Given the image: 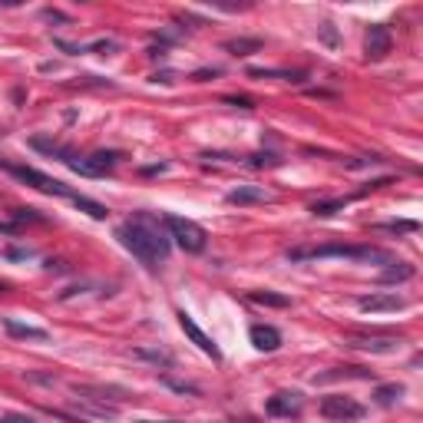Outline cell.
<instances>
[{
	"mask_svg": "<svg viewBox=\"0 0 423 423\" xmlns=\"http://www.w3.org/2000/svg\"><path fill=\"white\" fill-rule=\"evenodd\" d=\"M0 169H4V172H11L13 179H20V182L33 185V189H40V192H46V196H63V198H73V192H70V185H63L60 179H53V175L40 172V169H33V165H13V163H4V159H0Z\"/></svg>",
	"mask_w": 423,
	"mask_h": 423,
	"instance_id": "4",
	"label": "cell"
},
{
	"mask_svg": "<svg viewBox=\"0 0 423 423\" xmlns=\"http://www.w3.org/2000/svg\"><path fill=\"white\" fill-rule=\"evenodd\" d=\"M321 40H324L327 46H337V30L331 27V23H324V27H321Z\"/></svg>",
	"mask_w": 423,
	"mask_h": 423,
	"instance_id": "27",
	"label": "cell"
},
{
	"mask_svg": "<svg viewBox=\"0 0 423 423\" xmlns=\"http://www.w3.org/2000/svg\"><path fill=\"white\" fill-rule=\"evenodd\" d=\"M400 397H403V384H380L374 391V400L380 407H393V403H400Z\"/></svg>",
	"mask_w": 423,
	"mask_h": 423,
	"instance_id": "18",
	"label": "cell"
},
{
	"mask_svg": "<svg viewBox=\"0 0 423 423\" xmlns=\"http://www.w3.org/2000/svg\"><path fill=\"white\" fill-rule=\"evenodd\" d=\"M165 384H169L172 391H179V393H192V397H196V393H198V387H196V384H182V380H169V377H165Z\"/></svg>",
	"mask_w": 423,
	"mask_h": 423,
	"instance_id": "26",
	"label": "cell"
},
{
	"mask_svg": "<svg viewBox=\"0 0 423 423\" xmlns=\"http://www.w3.org/2000/svg\"><path fill=\"white\" fill-rule=\"evenodd\" d=\"M7 258H30V248H7Z\"/></svg>",
	"mask_w": 423,
	"mask_h": 423,
	"instance_id": "31",
	"label": "cell"
},
{
	"mask_svg": "<svg viewBox=\"0 0 423 423\" xmlns=\"http://www.w3.org/2000/svg\"><path fill=\"white\" fill-rule=\"evenodd\" d=\"M139 423H179V420H139Z\"/></svg>",
	"mask_w": 423,
	"mask_h": 423,
	"instance_id": "32",
	"label": "cell"
},
{
	"mask_svg": "<svg viewBox=\"0 0 423 423\" xmlns=\"http://www.w3.org/2000/svg\"><path fill=\"white\" fill-rule=\"evenodd\" d=\"M348 348L370 351V354H393V351L400 348V341L393 334H360V337H351Z\"/></svg>",
	"mask_w": 423,
	"mask_h": 423,
	"instance_id": "9",
	"label": "cell"
},
{
	"mask_svg": "<svg viewBox=\"0 0 423 423\" xmlns=\"http://www.w3.org/2000/svg\"><path fill=\"white\" fill-rule=\"evenodd\" d=\"M4 327H7L11 337H23V341H50V334H46L44 327L20 324V321H13V317H4Z\"/></svg>",
	"mask_w": 423,
	"mask_h": 423,
	"instance_id": "14",
	"label": "cell"
},
{
	"mask_svg": "<svg viewBox=\"0 0 423 423\" xmlns=\"http://www.w3.org/2000/svg\"><path fill=\"white\" fill-rule=\"evenodd\" d=\"M248 301L261 304V308H291V298H288V294H274V291H251Z\"/></svg>",
	"mask_w": 423,
	"mask_h": 423,
	"instance_id": "17",
	"label": "cell"
},
{
	"mask_svg": "<svg viewBox=\"0 0 423 423\" xmlns=\"http://www.w3.org/2000/svg\"><path fill=\"white\" fill-rule=\"evenodd\" d=\"M288 261H321V258H348V261H374V265H391V251L374 248V245H298L288 248Z\"/></svg>",
	"mask_w": 423,
	"mask_h": 423,
	"instance_id": "2",
	"label": "cell"
},
{
	"mask_svg": "<svg viewBox=\"0 0 423 423\" xmlns=\"http://www.w3.org/2000/svg\"><path fill=\"white\" fill-rule=\"evenodd\" d=\"M73 206H76V208H83L87 215L99 218V222H103V218L109 215V208H106V206H99V202H93V198H87V196H73Z\"/></svg>",
	"mask_w": 423,
	"mask_h": 423,
	"instance_id": "19",
	"label": "cell"
},
{
	"mask_svg": "<svg viewBox=\"0 0 423 423\" xmlns=\"http://www.w3.org/2000/svg\"><path fill=\"white\" fill-rule=\"evenodd\" d=\"M116 239H120L122 248L130 251L136 261H142L149 272L159 268V261L169 258V248H172L165 225L156 215H149V212H136L130 222H122V225L116 228Z\"/></svg>",
	"mask_w": 423,
	"mask_h": 423,
	"instance_id": "1",
	"label": "cell"
},
{
	"mask_svg": "<svg viewBox=\"0 0 423 423\" xmlns=\"http://www.w3.org/2000/svg\"><path fill=\"white\" fill-rule=\"evenodd\" d=\"M413 274H417L413 265H407V261H391V268L380 272V284H403V282H410Z\"/></svg>",
	"mask_w": 423,
	"mask_h": 423,
	"instance_id": "13",
	"label": "cell"
},
{
	"mask_svg": "<svg viewBox=\"0 0 423 423\" xmlns=\"http://www.w3.org/2000/svg\"><path fill=\"white\" fill-rule=\"evenodd\" d=\"M163 225H165V232H169V239H172L182 251H189V255H202V251H206V245H208L206 228L196 225L192 218L165 215V218H163Z\"/></svg>",
	"mask_w": 423,
	"mask_h": 423,
	"instance_id": "3",
	"label": "cell"
},
{
	"mask_svg": "<svg viewBox=\"0 0 423 423\" xmlns=\"http://www.w3.org/2000/svg\"><path fill=\"white\" fill-rule=\"evenodd\" d=\"M282 159L274 156V152H255V156H248V165H255V169H265V165H278Z\"/></svg>",
	"mask_w": 423,
	"mask_h": 423,
	"instance_id": "24",
	"label": "cell"
},
{
	"mask_svg": "<svg viewBox=\"0 0 423 423\" xmlns=\"http://www.w3.org/2000/svg\"><path fill=\"white\" fill-rule=\"evenodd\" d=\"M370 380L374 377V370L367 367H334V370H327V374H321V377H315V384H327V380Z\"/></svg>",
	"mask_w": 423,
	"mask_h": 423,
	"instance_id": "15",
	"label": "cell"
},
{
	"mask_svg": "<svg viewBox=\"0 0 423 423\" xmlns=\"http://www.w3.org/2000/svg\"><path fill=\"white\" fill-rule=\"evenodd\" d=\"M222 103H228V106H241V109H251V106H255L248 96H225Z\"/></svg>",
	"mask_w": 423,
	"mask_h": 423,
	"instance_id": "28",
	"label": "cell"
},
{
	"mask_svg": "<svg viewBox=\"0 0 423 423\" xmlns=\"http://www.w3.org/2000/svg\"><path fill=\"white\" fill-rule=\"evenodd\" d=\"M265 410H268V417H288V420H298L304 410V397L298 391H278L274 397H268V403H265Z\"/></svg>",
	"mask_w": 423,
	"mask_h": 423,
	"instance_id": "6",
	"label": "cell"
},
{
	"mask_svg": "<svg viewBox=\"0 0 423 423\" xmlns=\"http://www.w3.org/2000/svg\"><path fill=\"white\" fill-rule=\"evenodd\" d=\"M358 308L360 311H400V308H407V301L400 294H364V298H358Z\"/></svg>",
	"mask_w": 423,
	"mask_h": 423,
	"instance_id": "11",
	"label": "cell"
},
{
	"mask_svg": "<svg viewBox=\"0 0 423 423\" xmlns=\"http://www.w3.org/2000/svg\"><path fill=\"white\" fill-rule=\"evenodd\" d=\"M235 423H239V420H235ZM241 423H255V420H241Z\"/></svg>",
	"mask_w": 423,
	"mask_h": 423,
	"instance_id": "34",
	"label": "cell"
},
{
	"mask_svg": "<svg viewBox=\"0 0 423 423\" xmlns=\"http://www.w3.org/2000/svg\"><path fill=\"white\" fill-rule=\"evenodd\" d=\"M136 358H142V360H152V364H163V367H169V364H172V354H169V351H156V348H139L136 351Z\"/></svg>",
	"mask_w": 423,
	"mask_h": 423,
	"instance_id": "23",
	"label": "cell"
},
{
	"mask_svg": "<svg viewBox=\"0 0 423 423\" xmlns=\"http://www.w3.org/2000/svg\"><path fill=\"white\" fill-rule=\"evenodd\" d=\"M391 46H393V37L391 30L384 27V23H374L367 30V40H364V53H367V60H384V56L391 53Z\"/></svg>",
	"mask_w": 423,
	"mask_h": 423,
	"instance_id": "8",
	"label": "cell"
},
{
	"mask_svg": "<svg viewBox=\"0 0 423 423\" xmlns=\"http://www.w3.org/2000/svg\"><path fill=\"white\" fill-rule=\"evenodd\" d=\"M7 291H11V288H7V284H4V282H0V294H7Z\"/></svg>",
	"mask_w": 423,
	"mask_h": 423,
	"instance_id": "33",
	"label": "cell"
},
{
	"mask_svg": "<svg viewBox=\"0 0 423 423\" xmlns=\"http://www.w3.org/2000/svg\"><path fill=\"white\" fill-rule=\"evenodd\" d=\"M13 222H17V225H23V222H46V215H40L37 208H17V212H13Z\"/></svg>",
	"mask_w": 423,
	"mask_h": 423,
	"instance_id": "25",
	"label": "cell"
},
{
	"mask_svg": "<svg viewBox=\"0 0 423 423\" xmlns=\"http://www.w3.org/2000/svg\"><path fill=\"white\" fill-rule=\"evenodd\" d=\"M179 324H182V331H185V337H189V341H192V344H196L198 351H202V354H208V358L215 360H222V351H218V344L215 341H212V337L206 334V331H202V327L196 324V321H192V317L185 315V311H179Z\"/></svg>",
	"mask_w": 423,
	"mask_h": 423,
	"instance_id": "7",
	"label": "cell"
},
{
	"mask_svg": "<svg viewBox=\"0 0 423 423\" xmlns=\"http://www.w3.org/2000/svg\"><path fill=\"white\" fill-rule=\"evenodd\" d=\"M351 198H331V202H315L311 206V215L315 218H327V215H334V212H341V208L348 206Z\"/></svg>",
	"mask_w": 423,
	"mask_h": 423,
	"instance_id": "21",
	"label": "cell"
},
{
	"mask_svg": "<svg viewBox=\"0 0 423 423\" xmlns=\"http://www.w3.org/2000/svg\"><path fill=\"white\" fill-rule=\"evenodd\" d=\"M0 423H33V420L27 417V413H4V417H0Z\"/></svg>",
	"mask_w": 423,
	"mask_h": 423,
	"instance_id": "29",
	"label": "cell"
},
{
	"mask_svg": "<svg viewBox=\"0 0 423 423\" xmlns=\"http://www.w3.org/2000/svg\"><path fill=\"white\" fill-rule=\"evenodd\" d=\"M225 198L232 206H255V202H268V192L258 189V185H239V189H232Z\"/></svg>",
	"mask_w": 423,
	"mask_h": 423,
	"instance_id": "12",
	"label": "cell"
},
{
	"mask_svg": "<svg viewBox=\"0 0 423 423\" xmlns=\"http://www.w3.org/2000/svg\"><path fill=\"white\" fill-rule=\"evenodd\" d=\"M317 413L324 417V420H334V423H354L364 417V403H358L354 397H344V393H331L324 400L317 403Z\"/></svg>",
	"mask_w": 423,
	"mask_h": 423,
	"instance_id": "5",
	"label": "cell"
},
{
	"mask_svg": "<svg viewBox=\"0 0 423 423\" xmlns=\"http://www.w3.org/2000/svg\"><path fill=\"white\" fill-rule=\"evenodd\" d=\"M255 50H261L258 37H235V40H225V53H232V56H248V53H255Z\"/></svg>",
	"mask_w": 423,
	"mask_h": 423,
	"instance_id": "16",
	"label": "cell"
},
{
	"mask_svg": "<svg viewBox=\"0 0 423 423\" xmlns=\"http://www.w3.org/2000/svg\"><path fill=\"white\" fill-rule=\"evenodd\" d=\"M417 222H410V218H400V222H377L374 225V232H393V235H400V232H417Z\"/></svg>",
	"mask_w": 423,
	"mask_h": 423,
	"instance_id": "22",
	"label": "cell"
},
{
	"mask_svg": "<svg viewBox=\"0 0 423 423\" xmlns=\"http://www.w3.org/2000/svg\"><path fill=\"white\" fill-rule=\"evenodd\" d=\"M222 73V70H218V66H212V70H198V73H192V80H198V83H202V80H208V76H218Z\"/></svg>",
	"mask_w": 423,
	"mask_h": 423,
	"instance_id": "30",
	"label": "cell"
},
{
	"mask_svg": "<svg viewBox=\"0 0 423 423\" xmlns=\"http://www.w3.org/2000/svg\"><path fill=\"white\" fill-rule=\"evenodd\" d=\"M248 76H261V80H265V76H278V80H291V83H301L308 73H304V70H298V73H288V70H261V66H251Z\"/></svg>",
	"mask_w": 423,
	"mask_h": 423,
	"instance_id": "20",
	"label": "cell"
},
{
	"mask_svg": "<svg viewBox=\"0 0 423 423\" xmlns=\"http://www.w3.org/2000/svg\"><path fill=\"white\" fill-rule=\"evenodd\" d=\"M248 337H251V344L258 351H265V354H274V351L282 348V331L272 324H251Z\"/></svg>",
	"mask_w": 423,
	"mask_h": 423,
	"instance_id": "10",
	"label": "cell"
}]
</instances>
